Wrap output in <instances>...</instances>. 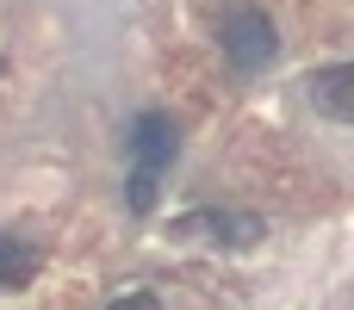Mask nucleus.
Here are the masks:
<instances>
[{
    "label": "nucleus",
    "mask_w": 354,
    "mask_h": 310,
    "mask_svg": "<svg viewBox=\"0 0 354 310\" xmlns=\"http://www.w3.org/2000/svg\"><path fill=\"white\" fill-rule=\"evenodd\" d=\"M106 310H162V298L156 292H124V298H112Z\"/></svg>",
    "instance_id": "7"
},
{
    "label": "nucleus",
    "mask_w": 354,
    "mask_h": 310,
    "mask_svg": "<svg viewBox=\"0 0 354 310\" xmlns=\"http://www.w3.org/2000/svg\"><path fill=\"white\" fill-rule=\"evenodd\" d=\"M218 43H224V56H230L236 75H261L280 56V31H274V19L261 6H230L218 19Z\"/></svg>",
    "instance_id": "1"
},
{
    "label": "nucleus",
    "mask_w": 354,
    "mask_h": 310,
    "mask_svg": "<svg viewBox=\"0 0 354 310\" xmlns=\"http://www.w3.org/2000/svg\"><path fill=\"white\" fill-rule=\"evenodd\" d=\"M174 155H180V130H174V118H162V112H143V118L131 124V168H149V174H162Z\"/></svg>",
    "instance_id": "3"
},
{
    "label": "nucleus",
    "mask_w": 354,
    "mask_h": 310,
    "mask_svg": "<svg viewBox=\"0 0 354 310\" xmlns=\"http://www.w3.org/2000/svg\"><path fill=\"white\" fill-rule=\"evenodd\" d=\"M305 106H311L317 118L354 124V62H330V68H311V75H305Z\"/></svg>",
    "instance_id": "2"
},
{
    "label": "nucleus",
    "mask_w": 354,
    "mask_h": 310,
    "mask_svg": "<svg viewBox=\"0 0 354 310\" xmlns=\"http://www.w3.org/2000/svg\"><path fill=\"white\" fill-rule=\"evenodd\" d=\"M174 236H199V242H230V249H249L261 236L255 217H230V211H199V217H180Z\"/></svg>",
    "instance_id": "4"
},
{
    "label": "nucleus",
    "mask_w": 354,
    "mask_h": 310,
    "mask_svg": "<svg viewBox=\"0 0 354 310\" xmlns=\"http://www.w3.org/2000/svg\"><path fill=\"white\" fill-rule=\"evenodd\" d=\"M37 249L25 242V236H0V292H12V286H25L31 273H37Z\"/></svg>",
    "instance_id": "5"
},
{
    "label": "nucleus",
    "mask_w": 354,
    "mask_h": 310,
    "mask_svg": "<svg viewBox=\"0 0 354 310\" xmlns=\"http://www.w3.org/2000/svg\"><path fill=\"white\" fill-rule=\"evenodd\" d=\"M156 180H162V174H149V168H131V174H124V199H131L137 217L156 211Z\"/></svg>",
    "instance_id": "6"
}]
</instances>
